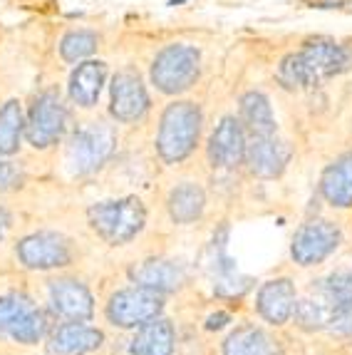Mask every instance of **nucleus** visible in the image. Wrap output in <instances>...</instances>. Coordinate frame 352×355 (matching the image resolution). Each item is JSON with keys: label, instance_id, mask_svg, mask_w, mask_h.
Instances as JSON below:
<instances>
[{"label": "nucleus", "instance_id": "nucleus-13", "mask_svg": "<svg viewBox=\"0 0 352 355\" xmlns=\"http://www.w3.org/2000/svg\"><path fill=\"white\" fill-rule=\"evenodd\" d=\"M293 157L290 144L278 139L276 135L270 137H248L246 144V164L251 174L261 179H276L285 172L288 162Z\"/></svg>", "mask_w": 352, "mask_h": 355}, {"label": "nucleus", "instance_id": "nucleus-34", "mask_svg": "<svg viewBox=\"0 0 352 355\" xmlns=\"http://www.w3.org/2000/svg\"><path fill=\"white\" fill-rule=\"evenodd\" d=\"M0 239H3V214H0Z\"/></svg>", "mask_w": 352, "mask_h": 355}, {"label": "nucleus", "instance_id": "nucleus-28", "mask_svg": "<svg viewBox=\"0 0 352 355\" xmlns=\"http://www.w3.org/2000/svg\"><path fill=\"white\" fill-rule=\"evenodd\" d=\"M293 315L298 320L300 328H306V331H317V328H325V313L323 308L317 306L313 301H295V308H293Z\"/></svg>", "mask_w": 352, "mask_h": 355}, {"label": "nucleus", "instance_id": "nucleus-12", "mask_svg": "<svg viewBox=\"0 0 352 355\" xmlns=\"http://www.w3.org/2000/svg\"><path fill=\"white\" fill-rule=\"evenodd\" d=\"M306 62L313 67L320 83H325L328 77L345 75L352 70V48L345 42H337L333 37H310L303 42V48L298 50Z\"/></svg>", "mask_w": 352, "mask_h": 355}, {"label": "nucleus", "instance_id": "nucleus-11", "mask_svg": "<svg viewBox=\"0 0 352 355\" xmlns=\"http://www.w3.org/2000/svg\"><path fill=\"white\" fill-rule=\"evenodd\" d=\"M18 259L28 268L47 271V268L67 266L72 259V251L65 236H60L55 231H40V234L25 236L18 243Z\"/></svg>", "mask_w": 352, "mask_h": 355}, {"label": "nucleus", "instance_id": "nucleus-30", "mask_svg": "<svg viewBox=\"0 0 352 355\" xmlns=\"http://www.w3.org/2000/svg\"><path fill=\"white\" fill-rule=\"evenodd\" d=\"M226 323H229V313H213L206 320V328H209V331H218V328H223Z\"/></svg>", "mask_w": 352, "mask_h": 355}, {"label": "nucleus", "instance_id": "nucleus-25", "mask_svg": "<svg viewBox=\"0 0 352 355\" xmlns=\"http://www.w3.org/2000/svg\"><path fill=\"white\" fill-rule=\"evenodd\" d=\"M278 83L283 85L285 89L295 92V89H313L317 87L320 83V77L313 72V67L306 62V58L300 53H290L288 58L281 60V65H278Z\"/></svg>", "mask_w": 352, "mask_h": 355}, {"label": "nucleus", "instance_id": "nucleus-27", "mask_svg": "<svg viewBox=\"0 0 352 355\" xmlns=\"http://www.w3.org/2000/svg\"><path fill=\"white\" fill-rule=\"evenodd\" d=\"M320 291H323L325 298L333 303V308L352 306V273H347V271L333 273V276L320 281Z\"/></svg>", "mask_w": 352, "mask_h": 355}, {"label": "nucleus", "instance_id": "nucleus-26", "mask_svg": "<svg viewBox=\"0 0 352 355\" xmlns=\"http://www.w3.org/2000/svg\"><path fill=\"white\" fill-rule=\"evenodd\" d=\"M100 48V37L92 30H70L62 40H60V58L67 65H77L82 60H89Z\"/></svg>", "mask_w": 352, "mask_h": 355}, {"label": "nucleus", "instance_id": "nucleus-2", "mask_svg": "<svg viewBox=\"0 0 352 355\" xmlns=\"http://www.w3.org/2000/svg\"><path fill=\"white\" fill-rule=\"evenodd\" d=\"M87 219L102 241L112 243V246H122L144 229L147 209L137 196H124V199L92 204L87 209Z\"/></svg>", "mask_w": 352, "mask_h": 355}, {"label": "nucleus", "instance_id": "nucleus-21", "mask_svg": "<svg viewBox=\"0 0 352 355\" xmlns=\"http://www.w3.org/2000/svg\"><path fill=\"white\" fill-rule=\"evenodd\" d=\"M223 355H281V348L276 338L263 328L241 326L226 338Z\"/></svg>", "mask_w": 352, "mask_h": 355}, {"label": "nucleus", "instance_id": "nucleus-9", "mask_svg": "<svg viewBox=\"0 0 352 355\" xmlns=\"http://www.w3.org/2000/svg\"><path fill=\"white\" fill-rule=\"evenodd\" d=\"M0 333H8L18 343H37L45 333V315L25 296L0 298Z\"/></svg>", "mask_w": 352, "mask_h": 355}, {"label": "nucleus", "instance_id": "nucleus-14", "mask_svg": "<svg viewBox=\"0 0 352 355\" xmlns=\"http://www.w3.org/2000/svg\"><path fill=\"white\" fill-rule=\"evenodd\" d=\"M107 80V65L102 60H82L72 70L70 83H67V95L70 102L80 110H94L100 102L102 87Z\"/></svg>", "mask_w": 352, "mask_h": 355}, {"label": "nucleus", "instance_id": "nucleus-23", "mask_svg": "<svg viewBox=\"0 0 352 355\" xmlns=\"http://www.w3.org/2000/svg\"><path fill=\"white\" fill-rule=\"evenodd\" d=\"M132 355H174V328L166 318H152L132 340Z\"/></svg>", "mask_w": 352, "mask_h": 355}, {"label": "nucleus", "instance_id": "nucleus-22", "mask_svg": "<svg viewBox=\"0 0 352 355\" xmlns=\"http://www.w3.org/2000/svg\"><path fill=\"white\" fill-rule=\"evenodd\" d=\"M166 209H169V216L176 224H194L206 209L204 189L194 182L176 184L174 189L169 191Z\"/></svg>", "mask_w": 352, "mask_h": 355}, {"label": "nucleus", "instance_id": "nucleus-29", "mask_svg": "<svg viewBox=\"0 0 352 355\" xmlns=\"http://www.w3.org/2000/svg\"><path fill=\"white\" fill-rule=\"evenodd\" d=\"M325 328L335 336H347L352 338V306H337L333 311L328 320H325Z\"/></svg>", "mask_w": 352, "mask_h": 355}, {"label": "nucleus", "instance_id": "nucleus-8", "mask_svg": "<svg viewBox=\"0 0 352 355\" xmlns=\"http://www.w3.org/2000/svg\"><path fill=\"white\" fill-rule=\"evenodd\" d=\"M340 246V229L333 221L315 219L295 231L290 256L300 266H315Z\"/></svg>", "mask_w": 352, "mask_h": 355}, {"label": "nucleus", "instance_id": "nucleus-4", "mask_svg": "<svg viewBox=\"0 0 352 355\" xmlns=\"http://www.w3.org/2000/svg\"><path fill=\"white\" fill-rule=\"evenodd\" d=\"M114 149H117V130L105 119H97L80 127L70 137L65 162L75 177H87L109 162Z\"/></svg>", "mask_w": 352, "mask_h": 355}, {"label": "nucleus", "instance_id": "nucleus-10", "mask_svg": "<svg viewBox=\"0 0 352 355\" xmlns=\"http://www.w3.org/2000/svg\"><path fill=\"white\" fill-rule=\"evenodd\" d=\"M246 144L248 135L241 119L236 114H226L209 139V162L216 169H236L246 159Z\"/></svg>", "mask_w": 352, "mask_h": 355}, {"label": "nucleus", "instance_id": "nucleus-19", "mask_svg": "<svg viewBox=\"0 0 352 355\" xmlns=\"http://www.w3.org/2000/svg\"><path fill=\"white\" fill-rule=\"evenodd\" d=\"M238 119H241L243 130L248 137H270L276 135V114L270 100L258 92V89H248L246 95L238 100Z\"/></svg>", "mask_w": 352, "mask_h": 355}, {"label": "nucleus", "instance_id": "nucleus-7", "mask_svg": "<svg viewBox=\"0 0 352 355\" xmlns=\"http://www.w3.org/2000/svg\"><path fill=\"white\" fill-rule=\"evenodd\" d=\"M149 112V92L134 70H119L109 85V114L119 125H134Z\"/></svg>", "mask_w": 352, "mask_h": 355}, {"label": "nucleus", "instance_id": "nucleus-5", "mask_svg": "<svg viewBox=\"0 0 352 355\" xmlns=\"http://www.w3.org/2000/svg\"><path fill=\"white\" fill-rule=\"evenodd\" d=\"M67 130V107L58 89H42L33 97L25 114V139L30 147L47 149L58 144Z\"/></svg>", "mask_w": 352, "mask_h": 355}, {"label": "nucleus", "instance_id": "nucleus-15", "mask_svg": "<svg viewBox=\"0 0 352 355\" xmlns=\"http://www.w3.org/2000/svg\"><path fill=\"white\" fill-rule=\"evenodd\" d=\"M50 303H53L55 313H60L67 320H87L94 313L92 293L80 281L72 279L53 281V286H50Z\"/></svg>", "mask_w": 352, "mask_h": 355}, {"label": "nucleus", "instance_id": "nucleus-3", "mask_svg": "<svg viewBox=\"0 0 352 355\" xmlns=\"http://www.w3.org/2000/svg\"><path fill=\"white\" fill-rule=\"evenodd\" d=\"M201 75V53L188 42H171L157 53L152 62V85L161 95H184L199 83Z\"/></svg>", "mask_w": 352, "mask_h": 355}, {"label": "nucleus", "instance_id": "nucleus-33", "mask_svg": "<svg viewBox=\"0 0 352 355\" xmlns=\"http://www.w3.org/2000/svg\"><path fill=\"white\" fill-rule=\"evenodd\" d=\"M184 0H169V6H182Z\"/></svg>", "mask_w": 352, "mask_h": 355}, {"label": "nucleus", "instance_id": "nucleus-31", "mask_svg": "<svg viewBox=\"0 0 352 355\" xmlns=\"http://www.w3.org/2000/svg\"><path fill=\"white\" fill-rule=\"evenodd\" d=\"M347 0H317L313 8H345Z\"/></svg>", "mask_w": 352, "mask_h": 355}, {"label": "nucleus", "instance_id": "nucleus-6", "mask_svg": "<svg viewBox=\"0 0 352 355\" xmlns=\"http://www.w3.org/2000/svg\"><path fill=\"white\" fill-rule=\"evenodd\" d=\"M161 308H164V293L147 286H134V288L117 291L109 298L107 315L119 328H137L157 318Z\"/></svg>", "mask_w": 352, "mask_h": 355}, {"label": "nucleus", "instance_id": "nucleus-17", "mask_svg": "<svg viewBox=\"0 0 352 355\" xmlns=\"http://www.w3.org/2000/svg\"><path fill=\"white\" fill-rule=\"evenodd\" d=\"M320 194L330 207H352V152L340 154L333 164L325 166L320 177Z\"/></svg>", "mask_w": 352, "mask_h": 355}, {"label": "nucleus", "instance_id": "nucleus-1", "mask_svg": "<svg viewBox=\"0 0 352 355\" xmlns=\"http://www.w3.org/2000/svg\"><path fill=\"white\" fill-rule=\"evenodd\" d=\"M201 125H204V112L201 107L191 100H176L166 105L159 119L157 132V154L164 164H179L199 144Z\"/></svg>", "mask_w": 352, "mask_h": 355}, {"label": "nucleus", "instance_id": "nucleus-20", "mask_svg": "<svg viewBox=\"0 0 352 355\" xmlns=\"http://www.w3.org/2000/svg\"><path fill=\"white\" fill-rule=\"evenodd\" d=\"M132 281L137 286H147L159 293H171L186 284V273L182 266H176L171 261H157L149 259L141 266L132 268Z\"/></svg>", "mask_w": 352, "mask_h": 355}, {"label": "nucleus", "instance_id": "nucleus-24", "mask_svg": "<svg viewBox=\"0 0 352 355\" xmlns=\"http://www.w3.org/2000/svg\"><path fill=\"white\" fill-rule=\"evenodd\" d=\"M25 132L23 102L8 100L0 107V157H10L18 152L20 139Z\"/></svg>", "mask_w": 352, "mask_h": 355}, {"label": "nucleus", "instance_id": "nucleus-16", "mask_svg": "<svg viewBox=\"0 0 352 355\" xmlns=\"http://www.w3.org/2000/svg\"><path fill=\"white\" fill-rule=\"evenodd\" d=\"M258 313L273 326H283L290 320L295 308V286L290 279H276L261 286L258 291Z\"/></svg>", "mask_w": 352, "mask_h": 355}, {"label": "nucleus", "instance_id": "nucleus-32", "mask_svg": "<svg viewBox=\"0 0 352 355\" xmlns=\"http://www.w3.org/2000/svg\"><path fill=\"white\" fill-rule=\"evenodd\" d=\"M6 172H8V164H6V162H0V179L6 177Z\"/></svg>", "mask_w": 352, "mask_h": 355}, {"label": "nucleus", "instance_id": "nucleus-18", "mask_svg": "<svg viewBox=\"0 0 352 355\" xmlns=\"http://www.w3.org/2000/svg\"><path fill=\"white\" fill-rule=\"evenodd\" d=\"M102 343H105L102 331L82 326L80 320H75V323L60 326L58 331L53 333L47 350L53 355H85V353H89V350H97Z\"/></svg>", "mask_w": 352, "mask_h": 355}]
</instances>
